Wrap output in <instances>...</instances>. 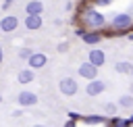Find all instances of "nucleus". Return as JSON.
Here are the masks:
<instances>
[{
  "instance_id": "15",
  "label": "nucleus",
  "mask_w": 133,
  "mask_h": 127,
  "mask_svg": "<svg viewBox=\"0 0 133 127\" xmlns=\"http://www.w3.org/2000/svg\"><path fill=\"white\" fill-rule=\"evenodd\" d=\"M131 67H133V62H127V60L114 62V71L116 73H131Z\"/></svg>"
},
{
  "instance_id": "5",
  "label": "nucleus",
  "mask_w": 133,
  "mask_h": 127,
  "mask_svg": "<svg viewBox=\"0 0 133 127\" xmlns=\"http://www.w3.org/2000/svg\"><path fill=\"white\" fill-rule=\"evenodd\" d=\"M17 27H19V19H17L15 15H6V17L0 19V31H4V33L15 31Z\"/></svg>"
},
{
  "instance_id": "13",
  "label": "nucleus",
  "mask_w": 133,
  "mask_h": 127,
  "mask_svg": "<svg viewBox=\"0 0 133 127\" xmlns=\"http://www.w3.org/2000/svg\"><path fill=\"white\" fill-rule=\"evenodd\" d=\"M35 69H23V71H19V75H17V81L19 83H31L33 79H35V73H33Z\"/></svg>"
},
{
  "instance_id": "27",
  "label": "nucleus",
  "mask_w": 133,
  "mask_h": 127,
  "mask_svg": "<svg viewBox=\"0 0 133 127\" xmlns=\"http://www.w3.org/2000/svg\"><path fill=\"white\" fill-rule=\"evenodd\" d=\"M0 62H2V48H0Z\"/></svg>"
},
{
  "instance_id": "9",
  "label": "nucleus",
  "mask_w": 133,
  "mask_h": 127,
  "mask_svg": "<svg viewBox=\"0 0 133 127\" xmlns=\"http://www.w3.org/2000/svg\"><path fill=\"white\" fill-rule=\"evenodd\" d=\"M87 60H89V62H94L96 67H102V65L106 62V54H104L100 48H91V50H89V54H87Z\"/></svg>"
},
{
  "instance_id": "1",
  "label": "nucleus",
  "mask_w": 133,
  "mask_h": 127,
  "mask_svg": "<svg viewBox=\"0 0 133 127\" xmlns=\"http://www.w3.org/2000/svg\"><path fill=\"white\" fill-rule=\"evenodd\" d=\"M83 23H85L87 27H91V29H100V27H104L106 19H104V15H102L100 10H96V8H87L85 15H83Z\"/></svg>"
},
{
  "instance_id": "3",
  "label": "nucleus",
  "mask_w": 133,
  "mask_h": 127,
  "mask_svg": "<svg viewBox=\"0 0 133 127\" xmlns=\"http://www.w3.org/2000/svg\"><path fill=\"white\" fill-rule=\"evenodd\" d=\"M112 25H114V29L125 31V29H129V27L133 25V19H131V15H127V12H116L114 19H112Z\"/></svg>"
},
{
  "instance_id": "10",
  "label": "nucleus",
  "mask_w": 133,
  "mask_h": 127,
  "mask_svg": "<svg viewBox=\"0 0 133 127\" xmlns=\"http://www.w3.org/2000/svg\"><path fill=\"white\" fill-rule=\"evenodd\" d=\"M25 12H27V15H42V12H44L42 0H29V2L25 4Z\"/></svg>"
},
{
  "instance_id": "2",
  "label": "nucleus",
  "mask_w": 133,
  "mask_h": 127,
  "mask_svg": "<svg viewBox=\"0 0 133 127\" xmlns=\"http://www.w3.org/2000/svg\"><path fill=\"white\" fill-rule=\"evenodd\" d=\"M58 90H60L62 96H75L77 90H79V83H77V79H73V77H64V79H60Z\"/></svg>"
},
{
  "instance_id": "17",
  "label": "nucleus",
  "mask_w": 133,
  "mask_h": 127,
  "mask_svg": "<svg viewBox=\"0 0 133 127\" xmlns=\"http://www.w3.org/2000/svg\"><path fill=\"white\" fill-rule=\"evenodd\" d=\"M110 125H112V127H127V125H131V121H129V119L125 121V119H118V117H114V119L110 121Z\"/></svg>"
},
{
  "instance_id": "14",
  "label": "nucleus",
  "mask_w": 133,
  "mask_h": 127,
  "mask_svg": "<svg viewBox=\"0 0 133 127\" xmlns=\"http://www.w3.org/2000/svg\"><path fill=\"white\" fill-rule=\"evenodd\" d=\"M81 121H83L85 125H98V123H104L106 117H104V115H89V117H83Z\"/></svg>"
},
{
  "instance_id": "30",
  "label": "nucleus",
  "mask_w": 133,
  "mask_h": 127,
  "mask_svg": "<svg viewBox=\"0 0 133 127\" xmlns=\"http://www.w3.org/2000/svg\"><path fill=\"white\" fill-rule=\"evenodd\" d=\"M131 75H133V67H131Z\"/></svg>"
},
{
  "instance_id": "23",
  "label": "nucleus",
  "mask_w": 133,
  "mask_h": 127,
  "mask_svg": "<svg viewBox=\"0 0 133 127\" xmlns=\"http://www.w3.org/2000/svg\"><path fill=\"white\" fill-rule=\"evenodd\" d=\"M62 127H77V125H75V119H69V121L62 125Z\"/></svg>"
},
{
  "instance_id": "7",
  "label": "nucleus",
  "mask_w": 133,
  "mask_h": 127,
  "mask_svg": "<svg viewBox=\"0 0 133 127\" xmlns=\"http://www.w3.org/2000/svg\"><path fill=\"white\" fill-rule=\"evenodd\" d=\"M104 90H106V83H104L102 79H91V81L87 83V87H85V94H87V96H100Z\"/></svg>"
},
{
  "instance_id": "19",
  "label": "nucleus",
  "mask_w": 133,
  "mask_h": 127,
  "mask_svg": "<svg viewBox=\"0 0 133 127\" xmlns=\"http://www.w3.org/2000/svg\"><path fill=\"white\" fill-rule=\"evenodd\" d=\"M56 50H58V52H66V50H69V42H60Z\"/></svg>"
},
{
  "instance_id": "18",
  "label": "nucleus",
  "mask_w": 133,
  "mask_h": 127,
  "mask_svg": "<svg viewBox=\"0 0 133 127\" xmlns=\"http://www.w3.org/2000/svg\"><path fill=\"white\" fill-rule=\"evenodd\" d=\"M31 54H33V50H31V48H21V50H19V56H21V58H25V60H27Z\"/></svg>"
},
{
  "instance_id": "28",
  "label": "nucleus",
  "mask_w": 133,
  "mask_h": 127,
  "mask_svg": "<svg viewBox=\"0 0 133 127\" xmlns=\"http://www.w3.org/2000/svg\"><path fill=\"white\" fill-rule=\"evenodd\" d=\"M131 94H133V83H131Z\"/></svg>"
},
{
  "instance_id": "24",
  "label": "nucleus",
  "mask_w": 133,
  "mask_h": 127,
  "mask_svg": "<svg viewBox=\"0 0 133 127\" xmlns=\"http://www.w3.org/2000/svg\"><path fill=\"white\" fill-rule=\"evenodd\" d=\"M75 33H77V37H83V35H85V29H77Z\"/></svg>"
},
{
  "instance_id": "22",
  "label": "nucleus",
  "mask_w": 133,
  "mask_h": 127,
  "mask_svg": "<svg viewBox=\"0 0 133 127\" xmlns=\"http://www.w3.org/2000/svg\"><path fill=\"white\" fill-rule=\"evenodd\" d=\"M110 2H112V0H96V4H98V6H108Z\"/></svg>"
},
{
  "instance_id": "26",
  "label": "nucleus",
  "mask_w": 133,
  "mask_h": 127,
  "mask_svg": "<svg viewBox=\"0 0 133 127\" xmlns=\"http://www.w3.org/2000/svg\"><path fill=\"white\" fill-rule=\"evenodd\" d=\"M127 37H129V40H131V42H133V31H131V33H129V35H127Z\"/></svg>"
},
{
  "instance_id": "20",
  "label": "nucleus",
  "mask_w": 133,
  "mask_h": 127,
  "mask_svg": "<svg viewBox=\"0 0 133 127\" xmlns=\"http://www.w3.org/2000/svg\"><path fill=\"white\" fill-rule=\"evenodd\" d=\"M104 110H106V112H114V110H116V104L108 102V104H104Z\"/></svg>"
},
{
  "instance_id": "25",
  "label": "nucleus",
  "mask_w": 133,
  "mask_h": 127,
  "mask_svg": "<svg viewBox=\"0 0 133 127\" xmlns=\"http://www.w3.org/2000/svg\"><path fill=\"white\" fill-rule=\"evenodd\" d=\"M10 4H12V0H4V4H2V6H4V8H8Z\"/></svg>"
},
{
  "instance_id": "4",
  "label": "nucleus",
  "mask_w": 133,
  "mask_h": 127,
  "mask_svg": "<svg viewBox=\"0 0 133 127\" xmlns=\"http://www.w3.org/2000/svg\"><path fill=\"white\" fill-rule=\"evenodd\" d=\"M79 75H81L83 79H89V81H91V79L98 77V67H96L94 62H89V60H87V62H81V65H79Z\"/></svg>"
},
{
  "instance_id": "12",
  "label": "nucleus",
  "mask_w": 133,
  "mask_h": 127,
  "mask_svg": "<svg viewBox=\"0 0 133 127\" xmlns=\"http://www.w3.org/2000/svg\"><path fill=\"white\" fill-rule=\"evenodd\" d=\"M81 40H83V44H87V46H96V44H100L102 33H100V31H85V35H83Z\"/></svg>"
},
{
  "instance_id": "31",
  "label": "nucleus",
  "mask_w": 133,
  "mask_h": 127,
  "mask_svg": "<svg viewBox=\"0 0 133 127\" xmlns=\"http://www.w3.org/2000/svg\"><path fill=\"white\" fill-rule=\"evenodd\" d=\"M0 102H2V94H0Z\"/></svg>"
},
{
  "instance_id": "6",
  "label": "nucleus",
  "mask_w": 133,
  "mask_h": 127,
  "mask_svg": "<svg viewBox=\"0 0 133 127\" xmlns=\"http://www.w3.org/2000/svg\"><path fill=\"white\" fill-rule=\"evenodd\" d=\"M46 62H48V56H46L44 52H33V54L27 58V65H29L31 69H42V67H46Z\"/></svg>"
},
{
  "instance_id": "8",
  "label": "nucleus",
  "mask_w": 133,
  "mask_h": 127,
  "mask_svg": "<svg viewBox=\"0 0 133 127\" xmlns=\"http://www.w3.org/2000/svg\"><path fill=\"white\" fill-rule=\"evenodd\" d=\"M17 104L19 106H35L37 96L33 92H21V94H17Z\"/></svg>"
},
{
  "instance_id": "11",
  "label": "nucleus",
  "mask_w": 133,
  "mask_h": 127,
  "mask_svg": "<svg viewBox=\"0 0 133 127\" xmlns=\"http://www.w3.org/2000/svg\"><path fill=\"white\" fill-rule=\"evenodd\" d=\"M25 27H27L29 31H37V29L42 27V17H39V15H27V17H25Z\"/></svg>"
},
{
  "instance_id": "21",
  "label": "nucleus",
  "mask_w": 133,
  "mask_h": 127,
  "mask_svg": "<svg viewBox=\"0 0 133 127\" xmlns=\"http://www.w3.org/2000/svg\"><path fill=\"white\" fill-rule=\"evenodd\" d=\"M69 119H75V121H77V119H83V115H79V112H73V110H71V112H69Z\"/></svg>"
},
{
  "instance_id": "29",
  "label": "nucleus",
  "mask_w": 133,
  "mask_h": 127,
  "mask_svg": "<svg viewBox=\"0 0 133 127\" xmlns=\"http://www.w3.org/2000/svg\"><path fill=\"white\" fill-rule=\"evenodd\" d=\"M35 127H46V125H35Z\"/></svg>"
},
{
  "instance_id": "16",
  "label": "nucleus",
  "mask_w": 133,
  "mask_h": 127,
  "mask_svg": "<svg viewBox=\"0 0 133 127\" xmlns=\"http://www.w3.org/2000/svg\"><path fill=\"white\" fill-rule=\"evenodd\" d=\"M118 106L131 108V106H133V94H123V96L118 98Z\"/></svg>"
}]
</instances>
